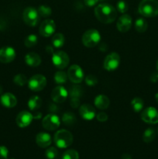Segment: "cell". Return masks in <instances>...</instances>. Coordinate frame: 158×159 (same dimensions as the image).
Masks as SVG:
<instances>
[{
    "label": "cell",
    "instance_id": "obj_1",
    "mask_svg": "<svg viewBox=\"0 0 158 159\" xmlns=\"http://www.w3.org/2000/svg\"><path fill=\"white\" fill-rule=\"evenodd\" d=\"M94 15L99 22L105 24L113 23L117 17L116 9L107 3L98 5L94 9Z\"/></svg>",
    "mask_w": 158,
    "mask_h": 159
},
{
    "label": "cell",
    "instance_id": "obj_2",
    "mask_svg": "<svg viewBox=\"0 0 158 159\" xmlns=\"http://www.w3.org/2000/svg\"><path fill=\"white\" fill-rule=\"evenodd\" d=\"M139 12L145 17H155L158 16V1L142 0L138 7Z\"/></svg>",
    "mask_w": 158,
    "mask_h": 159
},
{
    "label": "cell",
    "instance_id": "obj_3",
    "mask_svg": "<svg viewBox=\"0 0 158 159\" xmlns=\"http://www.w3.org/2000/svg\"><path fill=\"white\" fill-rule=\"evenodd\" d=\"M54 143L60 148H67L73 143V135L67 130H60L54 134Z\"/></svg>",
    "mask_w": 158,
    "mask_h": 159
},
{
    "label": "cell",
    "instance_id": "obj_4",
    "mask_svg": "<svg viewBox=\"0 0 158 159\" xmlns=\"http://www.w3.org/2000/svg\"><path fill=\"white\" fill-rule=\"evenodd\" d=\"M101 40V35L95 29L88 30L82 36V43L87 48H94Z\"/></svg>",
    "mask_w": 158,
    "mask_h": 159
},
{
    "label": "cell",
    "instance_id": "obj_5",
    "mask_svg": "<svg viewBox=\"0 0 158 159\" xmlns=\"http://www.w3.org/2000/svg\"><path fill=\"white\" fill-rule=\"evenodd\" d=\"M52 62L56 68L60 70H63L68 66L70 59L67 53H65L64 51H58L53 54Z\"/></svg>",
    "mask_w": 158,
    "mask_h": 159
},
{
    "label": "cell",
    "instance_id": "obj_6",
    "mask_svg": "<svg viewBox=\"0 0 158 159\" xmlns=\"http://www.w3.org/2000/svg\"><path fill=\"white\" fill-rule=\"evenodd\" d=\"M40 15L38 11L33 7H27L24 9L23 13V21L29 26H37L40 20Z\"/></svg>",
    "mask_w": 158,
    "mask_h": 159
},
{
    "label": "cell",
    "instance_id": "obj_7",
    "mask_svg": "<svg viewBox=\"0 0 158 159\" xmlns=\"http://www.w3.org/2000/svg\"><path fill=\"white\" fill-rule=\"evenodd\" d=\"M46 85V79L43 75H35L28 81V86L29 89L33 92H40L43 90Z\"/></svg>",
    "mask_w": 158,
    "mask_h": 159
},
{
    "label": "cell",
    "instance_id": "obj_8",
    "mask_svg": "<svg viewBox=\"0 0 158 159\" xmlns=\"http://www.w3.org/2000/svg\"><path fill=\"white\" fill-rule=\"evenodd\" d=\"M68 77L70 80L75 84L81 83L85 79L84 71L79 65H73L68 68Z\"/></svg>",
    "mask_w": 158,
    "mask_h": 159
},
{
    "label": "cell",
    "instance_id": "obj_9",
    "mask_svg": "<svg viewBox=\"0 0 158 159\" xmlns=\"http://www.w3.org/2000/svg\"><path fill=\"white\" fill-rule=\"evenodd\" d=\"M60 118L58 117V116H57L56 114H53V113L46 115L42 120V125H43V128L47 130H50V131L57 130L60 127Z\"/></svg>",
    "mask_w": 158,
    "mask_h": 159
},
{
    "label": "cell",
    "instance_id": "obj_10",
    "mask_svg": "<svg viewBox=\"0 0 158 159\" xmlns=\"http://www.w3.org/2000/svg\"><path fill=\"white\" fill-rule=\"evenodd\" d=\"M120 64V57L116 52H112L105 58L103 63V67L107 71H114L117 69Z\"/></svg>",
    "mask_w": 158,
    "mask_h": 159
},
{
    "label": "cell",
    "instance_id": "obj_11",
    "mask_svg": "<svg viewBox=\"0 0 158 159\" xmlns=\"http://www.w3.org/2000/svg\"><path fill=\"white\" fill-rule=\"evenodd\" d=\"M141 119L147 124H155L158 123V111L154 107H148L141 113Z\"/></svg>",
    "mask_w": 158,
    "mask_h": 159
},
{
    "label": "cell",
    "instance_id": "obj_12",
    "mask_svg": "<svg viewBox=\"0 0 158 159\" xmlns=\"http://www.w3.org/2000/svg\"><path fill=\"white\" fill-rule=\"evenodd\" d=\"M56 25L54 20L50 19L43 20L40 26V34L44 37H48L54 34Z\"/></svg>",
    "mask_w": 158,
    "mask_h": 159
},
{
    "label": "cell",
    "instance_id": "obj_13",
    "mask_svg": "<svg viewBox=\"0 0 158 159\" xmlns=\"http://www.w3.org/2000/svg\"><path fill=\"white\" fill-rule=\"evenodd\" d=\"M68 93L63 85H57L51 93V99L56 103H62L67 99Z\"/></svg>",
    "mask_w": 158,
    "mask_h": 159
},
{
    "label": "cell",
    "instance_id": "obj_14",
    "mask_svg": "<svg viewBox=\"0 0 158 159\" xmlns=\"http://www.w3.org/2000/svg\"><path fill=\"white\" fill-rule=\"evenodd\" d=\"M33 120V115L29 111L23 110L17 115L15 118V123L18 127L24 128V127H28L32 123Z\"/></svg>",
    "mask_w": 158,
    "mask_h": 159
},
{
    "label": "cell",
    "instance_id": "obj_15",
    "mask_svg": "<svg viewBox=\"0 0 158 159\" xmlns=\"http://www.w3.org/2000/svg\"><path fill=\"white\" fill-rule=\"evenodd\" d=\"M15 57V51L12 47H3L0 49V62L8 64Z\"/></svg>",
    "mask_w": 158,
    "mask_h": 159
},
{
    "label": "cell",
    "instance_id": "obj_16",
    "mask_svg": "<svg viewBox=\"0 0 158 159\" xmlns=\"http://www.w3.org/2000/svg\"><path fill=\"white\" fill-rule=\"evenodd\" d=\"M132 23H133L132 17L129 15L124 14L119 18L116 23V26L119 31L122 33H126L131 28Z\"/></svg>",
    "mask_w": 158,
    "mask_h": 159
},
{
    "label": "cell",
    "instance_id": "obj_17",
    "mask_svg": "<svg viewBox=\"0 0 158 159\" xmlns=\"http://www.w3.org/2000/svg\"><path fill=\"white\" fill-rule=\"evenodd\" d=\"M79 113L84 120H91L96 116L95 109L90 104H83L79 108Z\"/></svg>",
    "mask_w": 158,
    "mask_h": 159
},
{
    "label": "cell",
    "instance_id": "obj_18",
    "mask_svg": "<svg viewBox=\"0 0 158 159\" xmlns=\"http://www.w3.org/2000/svg\"><path fill=\"white\" fill-rule=\"evenodd\" d=\"M51 142H52V139L49 134L41 132L36 136V143L39 147L42 148H46L49 147L51 144Z\"/></svg>",
    "mask_w": 158,
    "mask_h": 159
},
{
    "label": "cell",
    "instance_id": "obj_19",
    "mask_svg": "<svg viewBox=\"0 0 158 159\" xmlns=\"http://www.w3.org/2000/svg\"><path fill=\"white\" fill-rule=\"evenodd\" d=\"M2 105L7 108H12L17 104V99L13 94L10 93H6L1 96L0 99Z\"/></svg>",
    "mask_w": 158,
    "mask_h": 159
},
{
    "label": "cell",
    "instance_id": "obj_20",
    "mask_svg": "<svg viewBox=\"0 0 158 159\" xmlns=\"http://www.w3.org/2000/svg\"><path fill=\"white\" fill-rule=\"evenodd\" d=\"M81 89L80 87L74 86L71 89L70 92V97H71V105L74 108H77L79 107L80 103V97L81 95Z\"/></svg>",
    "mask_w": 158,
    "mask_h": 159
},
{
    "label": "cell",
    "instance_id": "obj_21",
    "mask_svg": "<svg viewBox=\"0 0 158 159\" xmlns=\"http://www.w3.org/2000/svg\"><path fill=\"white\" fill-rule=\"evenodd\" d=\"M25 62L29 66L36 68L38 67L41 63V58L38 54L34 52H29L25 56Z\"/></svg>",
    "mask_w": 158,
    "mask_h": 159
},
{
    "label": "cell",
    "instance_id": "obj_22",
    "mask_svg": "<svg viewBox=\"0 0 158 159\" xmlns=\"http://www.w3.org/2000/svg\"><path fill=\"white\" fill-rule=\"evenodd\" d=\"M110 100L105 95H99L94 99V106L99 110H105L108 107Z\"/></svg>",
    "mask_w": 158,
    "mask_h": 159
},
{
    "label": "cell",
    "instance_id": "obj_23",
    "mask_svg": "<svg viewBox=\"0 0 158 159\" xmlns=\"http://www.w3.org/2000/svg\"><path fill=\"white\" fill-rule=\"evenodd\" d=\"M42 105V100L39 96H33L29 98L28 100V107L32 111H36L38 110Z\"/></svg>",
    "mask_w": 158,
    "mask_h": 159
},
{
    "label": "cell",
    "instance_id": "obj_24",
    "mask_svg": "<svg viewBox=\"0 0 158 159\" xmlns=\"http://www.w3.org/2000/svg\"><path fill=\"white\" fill-rule=\"evenodd\" d=\"M64 36L62 34H56L53 35L52 44L55 48H60L64 43Z\"/></svg>",
    "mask_w": 158,
    "mask_h": 159
},
{
    "label": "cell",
    "instance_id": "obj_25",
    "mask_svg": "<svg viewBox=\"0 0 158 159\" xmlns=\"http://www.w3.org/2000/svg\"><path fill=\"white\" fill-rule=\"evenodd\" d=\"M147 27H148V24L147 22L144 20L143 18H138L136 20L135 23V28H136V31L139 33H144L147 31Z\"/></svg>",
    "mask_w": 158,
    "mask_h": 159
},
{
    "label": "cell",
    "instance_id": "obj_26",
    "mask_svg": "<svg viewBox=\"0 0 158 159\" xmlns=\"http://www.w3.org/2000/svg\"><path fill=\"white\" fill-rule=\"evenodd\" d=\"M155 135H156V132H155L154 129L150 127L144 131L143 135V140L145 143H150L154 140Z\"/></svg>",
    "mask_w": 158,
    "mask_h": 159
},
{
    "label": "cell",
    "instance_id": "obj_27",
    "mask_svg": "<svg viewBox=\"0 0 158 159\" xmlns=\"http://www.w3.org/2000/svg\"><path fill=\"white\" fill-rule=\"evenodd\" d=\"M144 102L141 98L139 97H135L133 100L131 101V106L133 110H134L136 113H139L143 108Z\"/></svg>",
    "mask_w": 158,
    "mask_h": 159
},
{
    "label": "cell",
    "instance_id": "obj_28",
    "mask_svg": "<svg viewBox=\"0 0 158 159\" xmlns=\"http://www.w3.org/2000/svg\"><path fill=\"white\" fill-rule=\"evenodd\" d=\"M62 121L65 125L72 126L76 123V116L72 113H65L62 116Z\"/></svg>",
    "mask_w": 158,
    "mask_h": 159
},
{
    "label": "cell",
    "instance_id": "obj_29",
    "mask_svg": "<svg viewBox=\"0 0 158 159\" xmlns=\"http://www.w3.org/2000/svg\"><path fill=\"white\" fill-rule=\"evenodd\" d=\"M68 74L63 71H57L55 75H54V81L58 85L64 84L67 82V80H68Z\"/></svg>",
    "mask_w": 158,
    "mask_h": 159
},
{
    "label": "cell",
    "instance_id": "obj_30",
    "mask_svg": "<svg viewBox=\"0 0 158 159\" xmlns=\"http://www.w3.org/2000/svg\"><path fill=\"white\" fill-rule=\"evenodd\" d=\"M37 41H38V38H37V35H35V34H29V35H28L25 38L24 44L26 48H33L35 45H37Z\"/></svg>",
    "mask_w": 158,
    "mask_h": 159
},
{
    "label": "cell",
    "instance_id": "obj_31",
    "mask_svg": "<svg viewBox=\"0 0 158 159\" xmlns=\"http://www.w3.org/2000/svg\"><path fill=\"white\" fill-rule=\"evenodd\" d=\"M37 11H38L40 17H43V18H47L52 13V10H51L50 7H49L47 6H45V5L40 6L38 8V9H37Z\"/></svg>",
    "mask_w": 158,
    "mask_h": 159
},
{
    "label": "cell",
    "instance_id": "obj_32",
    "mask_svg": "<svg viewBox=\"0 0 158 159\" xmlns=\"http://www.w3.org/2000/svg\"><path fill=\"white\" fill-rule=\"evenodd\" d=\"M13 82L15 85H19V86H23V85H26V83H28L27 78L25 75L23 74H18L14 77Z\"/></svg>",
    "mask_w": 158,
    "mask_h": 159
},
{
    "label": "cell",
    "instance_id": "obj_33",
    "mask_svg": "<svg viewBox=\"0 0 158 159\" xmlns=\"http://www.w3.org/2000/svg\"><path fill=\"white\" fill-rule=\"evenodd\" d=\"M62 159H79V154L77 151L70 149L63 154Z\"/></svg>",
    "mask_w": 158,
    "mask_h": 159
},
{
    "label": "cell",
    "instance_id": "obj_34",
    "mask_svg": "<svg viewBox=\"0 0 158 159\" xmlns=\"http://www.w3.org/2000/svg\"><path fill=\"white\" fill-rule=\"evenodd\" d=\"M45 155H46V158L47 159H56L57 155H58V151L54 147L49 148L48 149H46V152H45Z\"/></svg>",
    "mask_w": 158,
    "mask_h": 159
},
{
    "label": "cell",
    "instance_id": "obj_35",
    "mask_svg": "<svg viewBox=\"0 0 158 159\" xmlns=\"http://www.w3.org/2000/svg\"><path fill=\"white\" fill-rule=\"evenodd\" d=\"M116 9L121 13H125V12H127L129 7L128 5H127V3L125 1H123V0H119L117 2V4H116Z\"/></svg>",
    "mask_w": 158,
    "mask_h": 159
},
{
    "label": "cell",
    "instance_id": "obj_36",
    "mask_svg": "<svg viewBox=\"0 0 158 159\" xmlns=\"http://www.w3.org/2000/svg\"><path fill=\"white\" fill-rule=\"evenodd\" d=\"M85 82L88 86H94L98 83V79L94 75H88L85 77Z\"/></svg>",
    "mask_w": 158,
    "mask_h": 159
},
{
    "label": "cell",
    "instance_id": "obj_37",
    "mask_svg": "<svg viewBox=\"0 0 158 159\" xmlns=\"http://www.w3.org/2000/svg\"><path fill=\"white\" fill-rule=\"evenodd\" d=\"M9 155V150L6 146H0V158L7 159Z\"/></svg>",
    "mask_w": 158,
    "mask_h": 159
},
{
    "label": "cell",
    "instance_id": "obj_38",
    "mask_svg": "<svg viewBox=\"0 0 158 159\" xmlns=\"http://www.w3.org/2000/svg\"><path fill=\"white\" fill-rule=\"evenodd\" d=\"M96 118L99 122H105L108 120V116L104 112H100L98 114H96Z\"/></svg>",
    "mask_w": 158,
    "mask_h": 159
},
{
    "label": "cell",
    "instance_id": "obj_39",
    "mask_svg": "<svg viewBox=\"0 0 158 159\" xmlns=\"http://www.w3.org/2000/svg\"><path fill=\"white\" fill-rule=\"evenodd\" d=\"M84 1H85V5H87L89 7H91V6H95L99 0H84Z\"/></svg>",
    "mask_w": 158,
    "mask_h": 159
},
{
    "label": "cell",
    "instance_id": "obj_40",
    "mask_svg": "<svg viewBox=\"0 0 158 159\" xmlns=\"http://www.w3.org/2000/svg\"><path fill=\"white\" fill-rule=\"evenodd\" d=\"M150 81L152 82H158V71L157 72H153L150 76Z\"/></svg>",
    "mask_w": 158,
    "mask_h": 159
},
{
    "label": "cell",
    "instance_id": "obj_41",
    "mask_svg": "<svg viewBox=\"0 0 158 159\" xmlns=\"http://www.w3.org/2000/svg\"><path fill=\"white\" fill-rule=\"evenodd\" d=\"M121 159H132V157L131 155H129V154H123V155H122Z\"/></svg>",
    "mask_w": 158,
    "mask_h": 159
},
{
    "label": "cell",
    "instance_id": "obj_42",
    "mask_svg": "<svg viewBox=\"0 0 158 159\" xmlns=\"http://www.w3.org/2000/svg\"><path fill=\"white\" fill-rule=\"evenodd\" d=\"M155 99H156V102H157V103H158V93H156V94L155 95Z\"/></svg>",
    "mask_w": 158,
    "mask_h": 159
},
{
    "label": "cell",
    "instance_id": "obj_43",
    "mask_svg": "<svg viewBox=\"0 0 158 159\" xmlns=\"http://www.w3.org/2000/svg\"><path fill=\"white\" fill-rule=\"evenodd\" d=\"M2 87L1 86V85H0V94H2Z\"/></svg>",
    "mask_w": 158,
    "mask_h": 159
},
{
    "label": "cell",
    "instance_id": "obj_44",
    "mask_svg": "<svg viewBox=\"0 0 158 159\" xmlns=\"http://www.w3.org/2000/svg\"><path fill=\"white\" fill-rule=\"evenodd\" d=\"M156 70H157V71H158V61H157V62H156Z\"/></svg>",
    "mask_w": 158,
    "mask_h": 159
},
{
    "label": "cell",
    "instance_id": "obj_45",
    "mask_svg": "<svg viewBox=\"0 0 158 159\" xmlns=\"http://www.w3.org/2000/svg\"><path fill=\"white\" fill-rule=\"evenodd\" d=\"M100 1H104V0H100Z\"/></svg>",
    "mask_w": 158,
    "mask_h": 159
},
{
    "label": "cell",
    "instance_id": "obj_46",
    "mask_svg": "<svg viewBox=\"0 0 158 159\" xmlns=\"http://www.w3.org/2000/svg\"><path fill=\"white\" fill-rule=\"evenodd\" d=\"M10 159H13V158H10Z\"/></svg>",
    "mask_w": 158,
    "mask_h": 159
}]
</instances>
